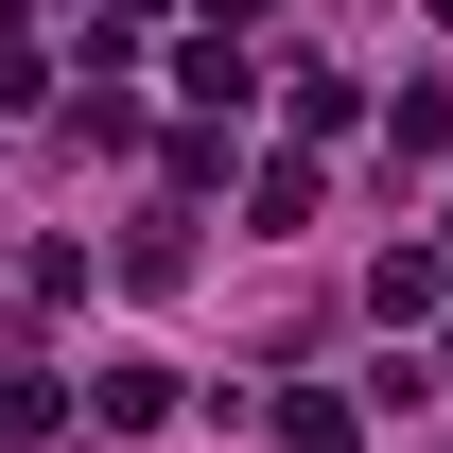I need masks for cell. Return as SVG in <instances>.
<instances>
[{
	"label": "cell",
	"instance_id": "1",
	"mask_svg": "<svg viewBox=\"0 0 453 453\" xmlns=\"http://www.w3.org/2000/svg\"><path fill=\"white\" fill-rule=\"evenodd\" d=\"M70 436V384L53 366H0V453H53Z\"/></svg>",
	"mask_w": 453,
	"mask_h": 453
},
{
	"label": "cell",
	"instance_id": "2",
	"mask_svg": "<svg viewBox=\"0 0 453 453\" xmlns=\"http://www.w3.org/2000/svg\"><path fill=\"white\" fill-rule=\"evenodd\" d=\"M174 88H192V105H210V122H244V88H262V70H244V35H226V18H210V35L174 53Z\"/></svg>",
	"mask_w": 453,
	"mask_h": 453
},
{
	"label": "cell",
	"instance_id": "3",
	"mask_svg": "<svg viewBox=\"0 0 453 453\" xmlns=\"http://www.w3.org/2000/svg\"><path fill=\"white\" fill-rule=\"evenodd\" d=\"M88 418H105V436H157V418H174V366H105Z\"/></svg>",
	"mask_w": 453,
	"mask_h": 453
},
{
	"label": "cell",
	"instance_id": "4",
	"mask_svg": "<svg viewBox=\"0 0 453 453\" xmlns=\"http://www.w3.org/2000/svg\"><path fill=\"white\" fill-rule=\"evenodd\" d=\"M314 192H332L314 157H262V174H244V210H262V226H314Z\"/></svg>",
	"mask_w": 453,
	"mask_h": 453
},
{
	"label": "cell",
	"instance_id": "5",
	"mask_svg": "<svg viewBox=\"0 0 453 453\" xmlns=\"http://www.w3.org/2000/svg\"><path fill=\"white\" fill-rule=\"evenodd\" d=\"M384 157H453V88H401V105H384Z\"/></svg>",
	"mask_w": 453,
	"mask_h": 453
},
{
	"label": "cell",
	"instance_id": "6",
	"mask_svg": "<svg viewBox=\"0 0 453 453\" xmlns=\"http://www.w3.org/2000/svg\"><path fill=\"white\" fill-rule=\"evenodd\" d=\"M280 436H296V453H349L366 418H349V384H296V401H280Z\"/></svg>",
	"mask_w": 453,
	"mask_h": 453
},
{
	"label": "cell",
	"instance_id": "7",
	"mask_svg": "<svg viewBox=\"0 0 453 453\" xmlns=\"http://www.w3.org/2000/svg\"><path fill=\"white\" fill-rule=\"evenodd\" d=\"M53 70H35V35H18V0H0V105H35Z\"/></svg>",
	"mask_w": 453,
	"mask_h": 453
},
{
	"label": "cell",
	"instance_id": "8",
	"mask_svg": "<svg viewBox=\"0 0 453 453\" xmlns=\"http://www.w3.org/2000/svg\"><path fill=\"white\" fill-rule=\"evenodd\" d=\"M210 18H226V35H244V18H280V0H210Z\"/></svg>",
	"mask_w": 453,
	"mask_h": 453
},
{
	"label": "cell",
	"instance_id": "9",
	"mask_svg": "<svg viewBox=\"0 0 453 453\" xmlns=\"http://www.w3.org/2000/svg\"><path fill=\"white\" fill-rule=\"evenodd\" d=\"M436 18H453V0H436Z\"/></svg>",
	"mask_w": 453,
	"mask_h": 453
}]
</instances>
